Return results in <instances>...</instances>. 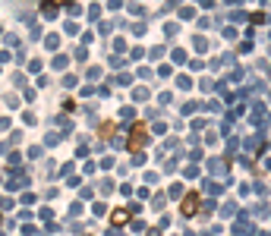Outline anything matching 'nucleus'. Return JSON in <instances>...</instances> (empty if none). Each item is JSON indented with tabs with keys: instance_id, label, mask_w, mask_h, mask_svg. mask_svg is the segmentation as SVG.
Instances as JSON below:
<instances>
[{
	"instance_id": "7ed1b4c3",
	"label": "nucleus",
	"mask_w": 271,
	"mask_h": 236,
	"mask_svg": "<svg viewBox=\"0 0 271 236\" xmlns=\"http://www.w3.org/2000/svg\"><path fill=\"white\" fill-rule=\"evenodd\" d=\"M126 218H129L126 208H117V211H114V224H126Z\"/></svg>"
},
{
	"instance_id": "f03ea898",
	"label": "nucleus",
	"mask_w": 271,
	"mask_h": 236,
	"mask_svg": "<svg viewBox=\"0 0 271 236\" xmlns=\"http://www.w3.org/2000/svg\"><path fill=\"white\" fill-rule=\"evenodd\" d=\"M196 208H199V195H186V199H183V214H196Z\"/></svg>"
},
{
	"instance_id": "20e7f679",
	"label": "nucleus",
	"mask_w": 271,
	"mask_h": 236,
	"mask_svg": "<svg viewBox=\"0 0 271 236\" xmlns=\"http://www.w3.org/2000/svg\"><path fill=\"white\" fill-rule=\"evenodd\" d=\"M108 136H114V123H104L101 126V139H108Z\"/></svg>"
},
{
	"instance_id": "f257e3e1",
	"label": "nucleus",
	"mask_w": 271,
	"mask_h": 236,
	"mask_svg": "<svg viewBox=\"0 0 271 236\" xmlns=\"http://www.w3.org/2000/svg\"><path fill=\"white\" fill-rule=\"evenodd\" d=\"M142 145H145V126L139 123V126H133V136H129V148L136 151V148H142Z\"/></svg>"
}]
</instances>
